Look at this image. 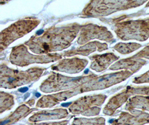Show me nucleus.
Returning a JSON list of instances; mask_svg holds the SVG:
<instances>
[{"instance_id":"nucleus-1","label":"nucleus","mask_w":149,"mask_h":125,"mask_svg":"<svg viewBox=\"0 0 149 125\" xmlns=\"http://www.w3.org/2000/svg\"><path fill=\"white\" fill-rule=\"evenodd\" d=\"M44 125H66L64 122H60V123H53L52 124H44Z\"/></svg>"},{"instance_id":"nucleus-2","label":"nucleus","mask_w":149,"mask_h":125,"mask_svg":"<svg viewBox=\"0 0 149 125\" xmlns=\"http://www.w3.org/2000/svg\"><path fill=\"white\" fill-rule=\"evenodd\" d=\"M27 90H28V88H27V87H24V88H22L21 89H20L19 91L21 92H25L27 91Z\"/></svg>"},{"instance_id":"nucleus-3","label":"nucleus","mask_w":149,"mask_h":125,"mask_svg":"<svg viewBox=\"0 0 149 125\" xmlns=\"http://www.w3.org/2000/svg\"><path fill=\"white\" fill-rule=\"evenodd\" d=\"M36 96H37V97H39V96H40V94H39V93H36Z\"/></svg>"}]
</instances>
